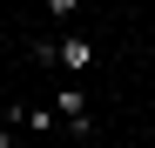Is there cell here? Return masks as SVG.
Here are the masks:
<instances>
[{
    "label": "cell",
    "mask_w": 155,
    "mask_h": 148,
    "mask_svg": "<svg viewBox=\"0 0 155 148\" xmlns=\"http://www.w3.org/2000/svg\"><path fill=\"white\" fill-rule=\"evenodd\" d=\"M7 121H14V128H34V135H54V128H61V114H54V108H14Z\"/></svg>",
    "instance_id": "obj_3"
},
{
    "label": "cell",
    "mask_w": 155,
    "mask_h": 148,
    "mask_svg": "<svg viewBox=\"0 0 155 148\" xmlns=\"http://www.w3.org/2000/svg\"><path fill=\"white\" fill-rule=\"evenodd\" d=\"M54 114L68 121V128L88 135V94H81V88H54Z\"/></svg>",
    "instance_id": "obj_1"
},
{
    "label": "cell",
    "mask_w": 155,
    "mask_h": 148,
    "mask_svg": "<svg viewBox=\"0 0 155 148\" xmlns=\"http://www.w3.org/2000/svg\"><path fill=\"white\" fill-rule=\"evenodd\" d=\"M74 7H81V0H47V14H54V20H74Z\"/></svg>",
    "instance_id": "obj_4"
},
{
    "label": "cell",
    "mask_w": 155,
    "mask_h": 148,
    "mask_svg": "<svg viewBox=\"0 0 155 148\" xmlns=\"http://www.w3.org/2000/svg\"><path fill=\"white\" fill-rule=\"evenodd\" d=\"M7 141H14V121H0V148H7Z\"/></svg>",
    "instance_id": "obj_5"
},
{
    "label": "cell",
    "mask_w": 155,
    "mask_h": 148,
    "mask_svg": "<svg viewBox=\"0 0 155 148\" xmlns=\"http://www.w3.org/2000/svg\"><path fill=\"white\" fill-rule=\"evenodd\" d=\"M54 61H61L68 74H88V67H94V47H88V40H54Z\"/></svg>",
    "instance_id": "obj_2"
}]
</instances>
